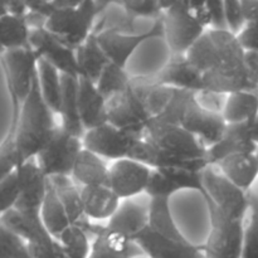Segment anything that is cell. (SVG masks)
Segmentation results:
<instances>
[{"mask_svg": "<svg viewBox=\"0 0 258 258\" xmlns=\"http://www.w3.org/2000/svg\"><path fill=\"white\" fill-rule=\"evenodd\" d=\"M57 126L55 115L40 95L37 71L32 88L18 111L14 133L18 166L38 155Z\"/></svg>", "mask_w": 258, "mask_h": 258, "instance_id": "obj_1", "label": "cell"}, {"mask_svg": "<svg viewBox=\"0 0 258 258\" xmlns=\"http://www.w3.org/2000/svg\"><path fill=\"white\" fill-rule=\"evenodd\" d=\"M202 185L206 201L213 203L229 218L246 222L249 212L257 209V196L254 188L242 190L229 181L216 165H207L202 170Z\"/></svg>", "mask_w": 258, "mask_h": 258, "instance_id": "obj_2", "label": "cell"}, {"mask_svg": "<svg viewBox=\"0 0 258 258\" xmlns=\"http://www.w3.org/2000/svg\"><path fill=\"white\" fill-rule=\"evenodd\" d=\"M98 15L95 0H86L78 7L53 9L43 28L76 49L93 33Z\"/></svg>", "mask_w": 258, "mask_h": 258, "instance_id": "obj_3", "label": "cell"}, {"mask_svg": "<svg viewBox=\"0 0 258 258\" xmlns=\"http://www.w3.org/2000/svg\"><path fill=\"white\" fill-rule=\"evenodd\" d=\"M143 139L176 158L207 161V149L199 143L198 139L179 125L150 118L144 130Z\"/></svg>", "mask_w": 258, "mask_h": 258, "instance_id": "obj_4", "label": "cell"}, {"mask_svg": "<svg viewBox=\"0 0 258 258\" xmlns=\"http://www.w3.org/2000/svg\"><path fill=\"white\" fill-rule=\"evenodd\" d=\"M163 38L166 40L171 55H184L186 50L207 32L196 13L184 2L174 5L161 15Z\"/></svg>", "mask_w": 258, "mask_h": 258, "instance_id": "obj_5", "label": "cell"}, {"mask_svg": "<svg viewBox=\"0 0 258 258\" xmlns=\"http://www.w3.org/2000/svg\"><path fill=\"white\" fill-rule=\"evenodd\" d=\"M81 150V139L71 135L58 125L34 160L47 178L59 175L71 176V171Z\"/></svg>", "mask_w": 258, "mask_h": 258, "instance_id": "obj_6", "label": "cell"}, {"mask_svg": "<svg viewBox=\"0 0 258 258\" xmlns=\"http://www.w3.org/2000/svg\"><path fill=\"white\" fill-rule=\"evenodd\" d=\"M143 136L128 133L106 122L95 128L85 131L82 148L96 154L103 160H121L130 155L131 150Z\"/></svg>", "mask_w": 258, "mask_h": 258, "instance_id": "obj_7", "label": "cell"}, {"mask_svg": "<svg viewBox=\"0 0 258 258\" xmlns=\"http://www.w3.org/2000/svg\"><path fill=\"white\" fill-rule=\"evenodd\" d=\"M38 57L30 45L5 50L0 58L7 75L10 95L19 105L29 93L38 70Z\"/></svg>", "mask_w": 258, "mask_h": 258, "instance_id": "obj_8", "label": "cell"}, {"mask_svg": "<svg viewBox=\"0 0 258 258\" xmlns=\"http://www.w3.org/2000/svg\"><path fill=\"white\" fill-rule=\"evenodd\" d=\"M93 34L96 35V39L107 55L108 60L126 68V64L139 47L154 38H163V22L161 18L154 20V24L143 33L126 34L111 29H103Z\"/></svg>", "mask_w": 258, "mask_h": 258, "instance_id": "obj_9", "label": "cell"}, {"mask_svg": "<svg viewBox=\"0 0 258 258\" xmlns=\"http://www.w3.org/2000/svg\"><path fill=\"white\" fill-rule=\"evenodd\" d=\"M150 118L143 98L131 85L107 101V122L121 130L143 136Z\"/></svg>", "mask_w": 258, "mask_h": 258, "instance_id": "obj_10", "label": "cell"}, {"mask_svg": "<svg viewBox=\"0 0 258 258\" xmlns=\"http://www.w3.org/2000/svg\"><path fill=\"white\" fill-rule=\"evenodd\" d=\"M131 83L145 87L163 86L198 92L202 90V73L191 67L184 55H171L160 71L149 76L131 77Z\"/></svg>", "mask_w": 258, "mask_h": 258, "instance_id": "obj_11", "label": "cell"}, {"mask_svg": "<svg viewBox=\"0 0 258 258\" xmlns=\"http://www.w3.org/2000/svg\"><path fill=\"white\" fill-rule=\"evenodd\" d=\"M258 120L227 123L219 141L207 149V163L214 165L223 158L233 154H257Z\"/></svg>", "mask_w": 258, "mask_h": 258, "instance_id": "obj_12", "label": "cell"}, {"mask_svg": "<svg viewBox=\"0 0 258 258\" xmlns=\"http://www.w3.org/2000/svg\"><path fill=\"white\" fill-rule=\"evenodd\" d=\"M151 170L145 164L126 158L108 166L107 186L120 201L145 194Z\"/></svg>", "mask_w": 258, "mask_h": 258, "instance_id": "obj_13", "label": "cell"}, {"mask_svg": "<svg viewBox=\"0 0 258 258\" xmlns=\"http://www.w3.org/2000/svg\"><path fill=\"white\" fill-rule=\"evenodd\" d=\"M90 236H93L88 258H138L144 256L138 244L128 237L111 231L105 224L85 221L81 224Z\"/></svg>", "mask_w": 258, "mask_h": 258, "instance_id": "obj_14", "label": "cell"}, {"mask_svg": "<svg viewBox=\"0 0 258 258\" xmlns=\"http://www.w3.org/2000/svg\"><path fill=\"white\" fill-rule=\"evenodd\" d=\"M29 45L38 57L52 64L55 70L59 71L60 75L80 77L75 49L50 34L43 27L30 29Z\"/></svg>", "mask_w": 258, "mask_h": 258, "instance_id": "obj_15", "label": "cell"}, {"mask_svg": "<svg viewBox=\"0 0 258 258\" xmlns=\"http://www.w3.org/2000/svg\"><path fill=\"white\" fill-rule=\"evenodd\" d=\"M179 190H197L203 194L202 171L186 169L151 170L145 194L149 198L170 199Z\"/></svg>", "mask_w": 258, "mask_h": 258, "instance_id": "obj_16", "label": "cell"}, {"mask_svg": "<svg viewBox=\"0 0 258 258\" xmlns=\"http://www.w3.org/2000/svg\"><path fill=\"white\" fill-rule=\"evenodd\" d=\"M226 125V121L221 113L206 110L198 105L196 98L188 106L179 122V126L198 139L199 143L206 149L219 141Z\"/></svg>", "mask_w": 258, "mask_h": 258, "instance_id": "obj_17", "label": "cell"}, {"mask_svg": "<svg viewBox=\"0 0 258 258\" xmlns=\"http://www.w3.org/2000/svg\"><path fill=\"white\" fill-rule=\"evenodd\" d=\"M148 258H201L203 254V246L191 242H179L166 238L151 231L149 227L133 238Z\"/></svg>", "mask_w": 258, "mask_h": 258, "instance_id": "obj_18", "label": "cell"}, {"mask_svg": "<svg viewBox=\"0 0 258 258\" xmlns=\"http://www.w3.org/2000/svg\"><path fill=\"white\" fill-rule=\"evenodd\" d=\"M20 183V196L14 209L22 213L39 216L47 191L48 178L38 168L34 159L20 164L15 169Z\"/></svg>", "mask_w": 258, "mask_h": 258, "instance_id": "obj_19", "label": "cell"}, {"mask_svg": "<svg viewBox=\"0 0 258 258\" xmlns=\"http://www.w3.org/2000/svg\"><path fill=\"white\" fill-rule=\"evenodd\" d=\"M148 218L149 197L141 194L135 198L121 201L115 213L110 217L105 226L111 231L118 232L133 239L148 227Z\"/></svg>", "mask_w": 258, "mask_h": 258, "instance_id": "obj_20", "label": "cell"}, {"mask_svg": "<svg viewBox=\"0 0 258 258\" xmlns=\"http://www.w3.org/2000/svg\"><path fill=\"white\" fill-rule=\"evenodd\" d=\"M128 158L145 164L153 170L186 169V170L202 171L208 165L206 160H184V159L176 158L154 144L149 143L145 139H140L135 144Z\"/></svg>", "mask_w": 258, "mask_h": 258, "instance_id": "obj_21", "label": "cell"}, {"mask_svg": "<svg viewBox=\"0 0 258 258\" xmlns=\"http://www.w3.org/2000/svg\"><path fill=\"white\" fill-rule=\"evenodd\" d=\"M258 82L252 80L246 68L217 66L202 75V90L229 95L239 91H257Z\"/></svg>", "mask_w": 258, "mask_h": 258, "instance_id": "obj_22", "label": "cell"}, {"mask_svg": "<svg viewBox=\"0 0 258 258\" xmlns=\"http://www.w3.org/2000/svg\"><path fill=\"white\" fill-rule=\"evenodd\" d=\"M77 101L83 130H91L107 122V101L90 80L78 77Z\"/></svg>", "mask_w": 258, "mask_h": 258, "instance_id": "obj_23", "label": "cell"}, {"mask_svg": "<svg viewBox=\"0 0 258 258\" xmlns=\"http://www.w3.org/2000/svg\"><path fill=\"white\" fill-rule=\"evenodd\" d=\"M80 190L85 218L92 223H106L121 202L107 185L80 186Z\"/></svg>", "mask_w": 258, "mask_h": 258, "instance_id": "obj_24", "label": "cell"}, {"mask_svg": "<svg viewBox=\"0 0 258 258\" xmlns=\"http://www.w3.org/2000/svg\"><path fill=\"white\" fill-rule=\"evenodd\" d=\"M214 165L229 181L242 190L249 191L254 186L258 174L257 154H233L223 158Z\"/></svg>", "mask_w": 258, "mask_h": 258, "instance_id": "obj_25", "label": "cell"}, {"mask_svg": "<svg viewBox=\"0 0 258 258\" xmlns=\"http://www.w3.org/2000/svg\"><path fill=\"white\" fill-rule=\"evenodd\" d=\"M60 81H62V95H60L59 112H58L60 118L59 126L71 135L82 139L85 130L78 113V77L60 75Z\"/></svg>", "mask_w": 258, "mask_h": 258, "instance_id": "obj_26", "label": "cell"}, {"mask_svg": "<svg viewBox=\"0 0 258 258\" xmlns=\"http://www.w3.org/2000/svg\"><path fill=\"white\" fill-rule=\"evenodd\" d=\"M71 178L78 186L107 185L108 165L102 158L82 148L71 171Z\"/></svg>", "mask_w": 258, "mask_h": 258, "instance_id": "obj_27", "label": "cell"}, {"mask_svg": "<svg viewBox=\"0 0 258 258\" xmlns=\"http://www.w3.org/2000/svg\"><path fill=\"white\" fill-rule=\"evenodd\" d=\"M0 222L10 231L14 232L27 244L40 243V242L49 241L53 238L43 226L39 216H33V214L22 213L17 209H10L7 213L0 216Z\"/></svg>", "mask_w": 258, "mask_h": 258, "instance_id": "obj_28", "label": "cell"}, {"mask_svg": "<svg viewBox=\"0 0 258 258\" xmlns=\"http://www.w3.org/2000/svg\"><path fill=\"white\" fill-rule=\"evenodd\" d=\"M80 77L96 83L102 71L108 64V58L98 44L96 35L91 34L85 42L75 49Z\"/></svg>", "mask_w": 258, "mask_h": 258, "instance_id": "obj_29", "label": "cell"}, {"mask_svg": "<svg viewBox=\"0 0 258 258\" xmlns=\"http://www.w3.org/2000/svg\"><path fill=\"white\" fill-rule=\"evenodd\" d=\"M48 179L58 199L62 203L71 224H81L82 222L87 221L83 214L80 186L75 183V180L70 175L53 176Z\"/></svg>", "mask_w": 258, "mask_h": 258, "instance_id": "obj_30", "label": "cell"}, {"mask_svg": "<svg viewBox=\"0 0 258 258\" xmlns=\"http://www.w3.org/2000/svg\"><path fill=\"white\" fill-rule=\"evenodd\" d=\"M221 115L226 123L258 120L257 91H239L227 95Z\"/></svg>", "mask_w": 258, "mask_h": 258, "instance_id": "obj_31", "label": "cell"}, {"mask_svg": "<svg viewBox=\"0 0 258 258\" xmlns=\"http://www.w3.org/2000/svg\"><path fill=\"white\" fill-rule=\"evenodd\" d=\"M148 227L155 233L166 238L175 239L179 242L188 241L174 221L169 199L149 198Z\"/></svg>", "mask_w": 258, "mask_h": 258, "instance_id": "obj_32", "label": "cell"}, {"mask_svg": "<svg viewBox=\"0 0 258 258\" xmlns=\"http://www.w3.org/2000/svg\"><path fill=\"white\" fill-rule=\"evenodd\" d=\"M39 217L48 233L55 239L67 227L71 226L67 213L58 199L54 189L50 185L49 179H48L47 191H45L44 199H43L42 207H40Z\"/></svg>", "mask_w": 258, "mask_h": 258, "instance_id": "obj_33", "label": "cell"}, {"mask_svg": "<svg viewBox=\"0 0 258 258\" xmlns=\"http://www.w3.org/2000/svg\"><path fill=\"white\" fill-rule=\"evenodd\" d=\"M30 25L27 15L5 14L0 17V47L4 50L29 45Z\"/></svg>", "mask_w": 258, "mask_h": 258, "instance_id": "obj_34", "label": "cell"}, {"mask_svg": "<svg viewBox=\"0 0 258 258\" xmlns=\"http://www.w3.org/2000/svg\"><path fill=\"white\" fill-rule=\"evenodd\" d=\"M38 86L40 95L54 115L58 116L62 95V81L59 71L44 59H38Z\"/></svg>", "mask_w": 258, "mask_h": 258, "instance_id": "obj_35", "label": "cell"}, {"mask_svg": "<svg viewBox=\"0 0 258 258\" xmlns=\"http://www.w3.org/2000/svg\"><path fill=\"white\" fill-rule=\"evenodd\" d=\"M219 55V64L223 67L242 68L244 50L237 42L236 34L228 29H208Z\"/></svg>", "mask_w": 258, "mask_h": 258, "instance_id": "obj_36", "label": "cell"}, {"mask_svg": "<svg viewBox=\"0 0 258 258\" xmlns=\"http://www.w3.org/2000/svg\"><path fill=\"white\" fill-rule=\"evenodd\" d=\"M189 64L196 68L199 73H206L213 70L219 64V55L217 48L209 35L208 29L207 32L186 50L184 54Z\"/></svg>", "mask_w": 258, "mask_h": 258, "instance_id": "obj_37", "label": "cell"}, {"mask_svg": "<svg viewBox=\"0 0 258 258\" xmlns=\"http://www.w3.org/2000/svg\"><path fill=\"white\" fill-rule=\"evenodd\" d=\"M95 85L106 101H108L130 87L131 76L128 75L126 68L108 62Z\"/></svg>", "mask_w": 258, "mask_h": 258, "instance_id": "obj_38", "label": "cell"}, {"mask_svg": "<svg viewBox=\"0 0 258 258\" xmlns=\"http://www.w3.org/2000/svg\"><path fill=\"white\" fill-rule=\"evenodd\" d=\"M70 258H88L91 248L90 234L77 224H71L57 238Z\"/></svg>", "mask_w": 258, "mask_h": 258, "instance_id": "obj_39", "label": "cell"}, {"mask_svg": "<svg viewBox=\"0 0 258 258\" xmlns=\"http://www.w3.org/2000/svg\"><path fill=\"white\" fill-rule=\"evenodd\" d=\"M13 102V117H12V126H10L9 134L7 138L4 139L2 144H0V183L9 175L10 173L17 169L18 160L17 154H15V146H14V133H15V125H17V117L18 111H19V103L12 98Z\"/></svg>", "mask_w": 258, "mask_h": 258, "instance_id": "obj_40", "label": "cell"}, {"mask_svg": "<svg viewBox=\"0 0 258 258\" xmlns=\"http://www.w3.org/2000/svg\"><path fill=\"white\" fill-rule=\"evenodd\" d=\"M123 13L133 19H159L161 18L158 0H117Z\"/></svg>", "mask_w": 258, "mask_h": 258, "instance_id": "obj_41", "label": "cell"}, {"mask_svg": "<svg viewBox=\"0 0 258 258\" xmlns=\"http://www.w3.org/2000/svg\"><path fill=\"white\" fill-rule=\"evenodd\" d=\"M0 258H29L27 243L0 222Z\"/></svg>", "mask_w": 258, "mask_h": 258, "instance_id": "obj_42", "label": "cell"}, {"mask_svg": "<svg viewBox=\"0 0 258 258\" xmlns=\"http://www.w3.org/2000/svg\"><path fill=\"white\" fill-rule=\"evenodd\" d=\"M20 196V183L17 171L10 173L0 183V216L14 209Z\"/></svg>", "mask_w": 258, "mask_h": 258, "instance_id": "obj_43", "label": "cell"}, {"mask_svg": "<svg viewBox=\"0 0 258 258\" xmlns=\"http://www.w3.org/2000/svg\"><path fill=\"white\" fill-rule=\"evenodd\" d=\"M256 209H252L244 222L243 241L239 258H258V231Z\"/></svg>", "mask_w": 258, "mask_h": 258, "instance_id": "obj_44", "label": "cell"}, {"mask_svg": "<svg viewBox=\"0 0 258 258\" xmlns=\"http://www.w3.org/2000/svg\"><path fill=\"white\" fill-rule=\"evenodd\" d=\"M29 258H70L55 238L40 243L27 244Z\"/></svg>", "mask_w": 258, "mask_h": 258, "instance_id": "obj_45", "label": "cell"}, {"mask_svg": "<svg viewBox=\"0 0 258 258\" xmlns=\"http://www.w3.org/2000/svg\"><path fill=\"white\" fill-rule=\"evenodd\" d=\"M223 7L227 29L233 34H237L241 28L246 24L242 17L239 0H223Z\"/></svg>", "mask_w": 258, "mask_h": 258, "instance_id": "obj_46", "label": "cell"}, {"mask_svg": "<svg viewBox=\"0 0 258 258\" xmlns=\"http://www.w3.org/2000/svg\"><path fill=\"white\" fill-rule=\"evenodd\" d=\"M227 95L212 92V91L201 90L196 92V101L199 106L213 112L221 113L223 110L224 102H226Z\"/></svg>", "mask_w": 258, "mask_h": 258, "instance_id": "obj_47", "label": "cell"}, {"mask_svg": "<svg viewBox=\"0 0 258 258\" xmlns=\"http://www.w3.org/2000/svg\"><path fill=\"white\" fill-rule=\"evenodd\" d=\"M204 10L208 14L209 29H227L223 0H207Z\"/></svg>", "mask_w": 258, "mask_h": 258, "instance_id": "obj_48", "label": "cell"}, {"mask_svg": "<svg viewBox=\"0 0 258 258\" xmlns=\"http://www.w3.org/2000/svg\"><path fill=\"white\" fill-rule=\"evenodd\" d=\"M257 23H246L236 34L237 42L241 45L244 52L247 50H258L257 49Z\"/></svg>", "mask_w": 258, "mask_h": 258, "instance_id": "obj_49", "label": "cell"}, {"mask_svg": "<svg viewBox=\"0 0 258 258\" xmlns=\"http://www.w3.org/2000/svg\"><path fill=\"white\" fill-rule=\"evenodd\" d=\"M244 23H257L258 0H239Z\"/></svg>", "mask_w": 258, "mask_h": 258, "instance_id": "obj_50", "label": "cell"}, {"mask_svg": "<svg viewBox=\"0 0 258 258\" xmlns=\"http://www.w3.org/2000/svg\"><path fill=\"white\" fill-rule=\"evenodd\" d=\"M243 64L252 80L258 82V50H247L243 55Z\"/></svg>", "mask_w": 258, "mask_h": 258, "instance_id": "obj_51", "label": "cell"}, {"mask_svg": "<svg viewBox=\"0 0 258 258\" xmlns=\"http://www.w3.org/2000/svg\"><path fill=\"white\" fill-rule=\"evenodd\" d=\"M9 14L27 15L28 9L25 0H3Z\"/></svg>", "mask_w": 258, "mask_h": 258, "instance_id": "obj_52", "label": "cell"}, {"mask_svg": "<svg viewBox=\"0 0 258 258\" xmlns=\"http://www.w3.org/2000/svg\"><path fill=\"white\" fill-rule=\"evenodd\" d=\"M86 0H52L50 5L53 9H58V8H73L78 7L82 4Z\"/></svg>", "mask_w": 258, "mask_h": 258, "instance_id": "obj_53", "label": "cell"}, {"mask_svg": "<svg viewBox=\"0 0 258 258\" xmlns=\"http://www.w3.org/2000/svg\"><path fill=\"white\" fill-rule=\"evenodd\" d=\"M180 2H183V0H158V5L160 8L161 13H164L170 9V8H173L174 5L179 4Z\"/></svg>", "mask_w": 258, "mask_h": 258, "instance_id": "obj_54", "label": "cell"}, {"mask_svg": "<svg viewBox=\"0 0 258 258\" xmlns=\"http://www.w3.org/2000/svg\"><path fill=\"white\" fill-rule=\"evenodd\" d=\"M95 4L97 7L98 12L103 13L108 7H111L112 4H117V0H95Z\"/></svg>", "mask_w": 258, "mask_h": 258, "instance_id": "obj_55", "label": "cell"}, {"mask_svg": "<svg viewBox=\"0 0 258 258\" xmlns=\"http://www.w3.org/2000/svg\"><path fill=\"white\" fill-rule=\"evenodd\" d=\"M186 4V7L190 8L191 10H199L202 8H204L207 0H183Z\"/></svg>", "mask_w": 258, "mask_h": 258, "instance_id": "obj_56", "label": "cell"}, {"mask_svg": "<svg viewBox=\"0 0 258 258\" xmlns=\"http://www.w3.org/2000/svg\"><path fill=\"white\" fill-rule=\"evenodd\" d=\"M8 14V9L7 7H5L4 2L3 0H0V17H3V15Z\"/></svg>", "mask_w": 258, "mask_h": 258, "instance_id": "obj_57", "label": "cell"}, {"mask_svg": "<svg viewBox=\"0 0 258 258\" xmlns=\"http://www.w3.org/2000/svg\"><path fill=\"white\" fill-rule=\"evenodd\" d=\"M4 53H5V50H4V49H3V48H2V47H0V58H2V57H3V54H4Z\"/></svg>", "mask_w": 258, "mask_h": 258, "instance_id": "obj_58", "label": "cell"}, {"mask_svg": "<svg viewBox=\"0 0 258 258\" xmlns=\"http://www.w3.org/2000/svg\"><path fill=\"white\" fill-rule=\"evenodd\" d=\"M48 2H49V3H50V2H52V0H48Z\"/></svg>", "mask_w": 258, "mask_h": 258, "instance_id": "obj_59", "label": "cell"}]
</instances>
